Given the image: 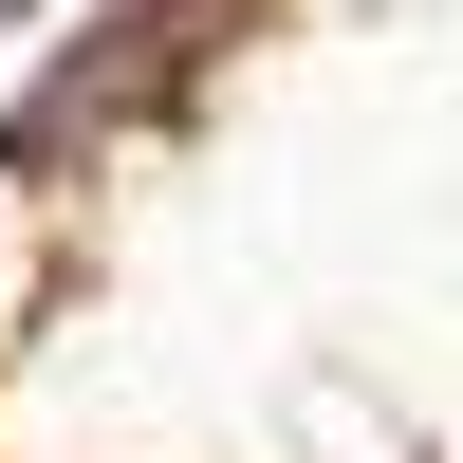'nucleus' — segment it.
I'll use <instances>...</instances> for the list:
<instances>
[{
	"mask_svg": "<svg viewBox=\"0 0 463 463\" xmlns=\"http://www.w3.org/2000/svg\"><path fill=\"white\" fill-rule=\"evenodd\" d=\"M0 19H19V0H0Z\"/></svg>",
	"mask_w": 463,
	"mask_h": 463,
	"instance_id": "f257e3e1",
	"label": "nucleus"
}]
</instances>
